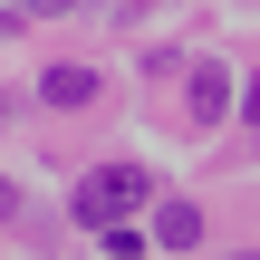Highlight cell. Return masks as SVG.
Listing matches in <instances>:
<instances>
[{"label": "cell", "instance_id": "cell-3", "mask_svg": "<svg viewBox=\"0 0 260 260\" xmlns=\"http://www.w3.org/2000/svg\"><path fill=\"white\" fill-rule=\"evenodd\" d=\"M39 96H48V106H96V68H48Z\"/></svg>", "mask_w": 260, "mask_h": 260}, {"label": "cell", "instance_id": "cell-1", "mask_svg": "<svg viewBox=\"0 0 260 260\" xmlns=\"http://www.w3.org/2000/svg\"><path fill=\"white\" fill-rule=\"evenodd\" d=\"M135 203H154V174H145V164H96V174L77 183V222H87V232L125 222Z\"/></svg>", "mask_w": 260, "mask_h": 260}, {"label": "cell", "instance_id": "cell-4", "mask_svg": "<svg viewBox=\"0 0 260 260\" xmlns=\"http://www.w3.org/2000/svg\"><path fill=\"white\" fill-rule=\"evenodd\" d=\"M154 241H164V251H193V241H203V212H193V203H164V212H154Z\"/></svg>", "mask_w": 260, "mask_h": 260}, {"label": "cell", "instance_id": "cell-6", "mask_svg": "<svg viewBox=\"0 0 260 260\" xmlns=\"http://www.w3.org/2000/svg\"><path fill=\"white\" fill-rule=\"evenodd\" d=\"M10 212H19V183H10V174H0V222H10Z\"/></svg>", "mask_w": 260, "mask_h": 260}, {"label": "cell", "instance_id": "cell-5", "mask_svg": "<svg viewBox=\"0 0 260 260\" xmlns=\"http://www.w3.org/2000/svg\"><path fill=\"white\" fill-rule=\"evenodd\" d=\"M58 10H68V0H19V19H58Z\"/></svg>", "mask_w": 260, "mask_h": 260}, {"label": "cell", "instance_id": "cell-2", "mask_svg": "<svg viewBox=\"0 0 260 260\" xmlns=\"http://www.w3.org/2000/svg\"><path fill=\"white\" fill-rule=\"evenodd\" d=\"M183 116H193V125H222V116H232V77H222L212 58L193 68V87H183Z\"/></svg>", "mask_w": 260, "mask_h": 260}]
</instances>
